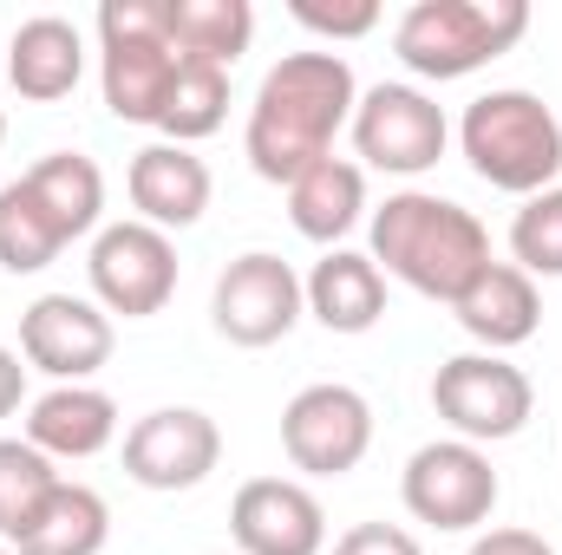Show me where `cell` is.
Here are the masks:
<instances>
[{
    "mask_svg": "<svg viewBox=\"0 0 562 555\" xmlns=\"http://www.w3.org/2000/svg\"><path fill=\"white\" fill-rule=\"evenodd\" d=\"M353 105H360V79L340 53H281L249 105V132H243L249 170L288 190L307 163L334 157V138L353 125Z\"/></svg>",
    "mask_w": 562,
    "mask_h": 555,
    "instance_id": "6da1fadb",
    "label": "cell"
},
{
    "mask_svg": "<svg viewBox=\"0 0 562 555\" xmlns=\"http://www.w3.org/2000/svg\"><path fill=\"white\" fill-rule=\"evenodd\" d=\"M367 256L380 262V275L406 281L413 294L445 301V307L497 262L491 229L438 190H393L367 216Z\"/></svg>",
    "mask_w": 562,
    "mask_h": 555,
    "instance_id": "7a4b0ae2",
    "label": "cell"
},
{
    "mask_svg": "<svg viewBox=\"0 0 562 555\" xmlns=\"http://www.w3.org/2000/svg\"><path fill=\"white\" fill-rule=\"evenodd\" d=\"M458 150H464V163L491 190L537 196V190H557V177H562V118H557V105H543L537 92L497 86V92H477L464 105Z\"/></svg>",
    "mask_w": 562,
    "mask_h": 555,
    "instance_id": "3957f363",
    "label": "cell"
},
{
    "mask_svg": "<svg viewBox=\"0 0 562 555\" xmlns=\"http://www.w3.org/2000/svg\"><path fill=\"white\" fill-rule=\"evenodd\" d=\"M530 33L524 0H413L393 26V53L413 79H471Z\"/></svg>",
    "mask_w": 562,
    "mask_h": 555,
    "instance_id": "277c9868",
    "label": "cell"
},
{
    "mask_svg": "<svg viewBox=\"0 0 562 555\" xmlns=\"http://www.w3.org/2000/svg\"><path fill=\"white\" fill-rule=\"evenodd\" d=\"M170 0H105L99 7V92L119 125H157L177 79Z\"/></svg>",
    "mask_w": 562,
    "mask_h": 555,
    "instance_id": "5b68a950",
    "label": "cell"
},
{
    "mask_svg": "<svg viewBox=\"0 0 562 555\" xmlns=\"http://www.w3.org/2000/svg\"><path fill=\"white\" fill-rule=\"evenodd\" d=\"M504 497V477L491 464L484 444H464V438H431L406 457L400 471V503L406 517L438 530V536H464V530H484L491 510Z\"/></svg>",
    "mask_w": 562,
    "mask_h": 555,
    "instance_id": "8992f818",
    "label": "cell"
},
{
    "mask_svg": "<svg viewBox=\"0 0 562 555\" xmlns=\"http://www.w3.org/2000/svg\"><path fill=\"white\" fill-rule=\"evenodd\" d=\"M347 132H353V150H360V170H386V177H425L451 150L445 105L425 86H406V79L367 86Z\"/></svg>",
    "mask_w": 562,
    "mask_h": 555,
    "instance_id": "52a82bcc",
    "label": "cell"
},
{
    "mask_svg": "<svg viewBox=\"0 0 562 555\" xmlns=\"http://www.w3.org/2000/svg\"><path fill=\"white\" fill-rule=\"evenodd\" d=\"M431 412L464 444H504L537 412V386L504 353H451L431 373Z\"/></svg>",
    "mask_w": 562,
    "mask_h": 555,
    "instance_id": "ba28073f",
    "label": "cell"
},
{
    "mask_svg": "<svg viewBox=\"0 0 562 555\" xmlns=\"http://www.w3.org/2000/svg\"><path fill=\"white\" fill-rule=\"evenodd\" d=\"M86 281H92V301H99L105 314L150 320V314H164L170 294H177V242H170L164 229L138 223V216L105 223V229L92 236Z\"/></svg>",
    "mask_w": 562,
    "mask_h": 555,
    "instance_id": "9c48e42d",
    "label": "cell"
},
{
    "mask_svg": "<svg viewBox=\"0 0 562 555\" xmlns=\"http://www.w3.org/2000/svg\"><path fill=\"white\" fill-rule=\"evenodd\" d=\"M301 314H307L301 275H294V262H281L276 249L236 256V262L216 275V294H210V327H216L229 347H249V353L288 340Z\"/></svg>",
    "mask_w": 562,
    "mask_h": 555,
    "instance_id": "30bf717a",
    "label": "cell"
},
{
    "mask_svg": "<svg viewBox=\"0 0 562 555\" xmlns=\"http://www.w3.org/2000/svg\"><path fill=\"white\" fill-rule=\"evenodd\" d=\"M281 451H288V464L301 477H347V471H360V457L373 451V406H367V393H353L340 380L301 386L281 406Z\"/></svg>",
    "mask_w": 562,
    "mask_h": 555,
    "instance_id": "8fae6325",
    "label": "cell"
},
{
    "mask_svg": "<svg viewBox=\"0 0 562 555\" xmlns=\"http://www.w3.org/2000/svg\"><path fill=\"white\" fill-rule=\"evenodd\" d=\"M112 314L92 294H40L20 314V360L53 386H92V373L112 360Z\"/></svg>",
    "mask_w": 562,
    "mask_h": 555,
    "instance_id": "7c38bea8",
    "label": "cell"
},
{
    "mask_svg": "<svg viewBox=\"0 0 562 555\" xmlns=\"http://www.w3.org/2000/svg\"><path fill=\"white\" fill-rule=\"evenodd\" d=\"M216 464H223V424L196 406H157L132 418L125 431V477L138 490H157V497L196 490Z\"/></svg>",
    "mask_w": 562,
    "mask_h": 555,
    "instance_id": "4fadbf2b",
    "label": "cell"
},
{
    "mask_svg": "<svg viewBox=\"0 0 562 555\" xmlns=\"http://www.w3.org/2000/svg\"><path fill=\"white\" fill-rule=\"evenodd\" d=\"M229 536L243 555H321L327 510L301 477H249L229 497Z\"/></svg>",
    "mask_w": 562,
    "mask_h": 555,
    "instance_id": "5bb4252c",
    "label": "cell"
},
{
    "mask_svg": "<svg viewBox=\"0 0 562 555\" xmlns=\"http://www.w3.org/2000/svg\"><path fill=\"white\" fill-rule=\"evenodd\" d=\"M125 196H132L138 223L164 229V236H177V229H196V223H203L216 183H210V163H203L190 144H164L157 138V144H144L138 157H132V170H125Z\"/></svg>",
    "mask_w": 562,
    "mask_h": 555,
    "instance_id": "9a60e30c",
    "label": "cell"
},
{
    "mask_svg": "<svg viewBox=\"0 0 562 555\" xmlns=\"http://www.w3.org/2000/svg\"><path fill=\"white\" fill-rule=\"evenodd\" d=\"M86 79V33L66 13H33L7 39V86L26 105H59Z\"/></svg>",
    "mask_w": 562,
    "mask_h": 555,
    "instance_id": "2e32d148",
    "label": "cell"
},
{
    "mask_svg": "<svg viewBox=\"0 0 562 555\" xmlns=\"http://www.w3.org/2000/svg\"><path fill=\"white\" fill-rule=\"evenodd\" d=\"M451 314H458V327L477 340V353H510V347L537 340V327H543V294H537V281L524 275L517 262H491L484 275L451 301Z\"/></svg>",
    "mask_w": 562,
    "mask_h": 555,
    "instance_id": "e0dca14e",
    "label": "cell"
},
{
    "mask_svg": "<svg viewBox=\"0 0 562 555\" xmlns=\"http://www.w3.org/2000/svg\"><path fill=\"white\" fill-rule=\"evenodd\" d=\"M26 444L53 464H86L119 444V399L105 386H53L26 406Z\"/></svg>",
    "mask_w": 562,
    "mask_h": 555,
    "instance_id": "ac0fdd59",
    "label": "cell"
},
{
    "mask_svg": "<svg viewBox=\"0 0 562 555\" xmlns=\"http://www.w3.org/2000/svg\"><path fill=\"white\" fill-rule=\"evenodd\" d=\"M301 294H307V314L327 333H373L380 314H386V275L367 249H327L301 275Z\"/></svg>",
    "mask_w": 562,
    "mask_h": 555,
    "instance_id": "d6986e66",
    "label": "cell"
},
{
    "mask_svg": "<svg viewBox=\"0 0 562 555\" xmlns=\"http://www.w3.org/2000/svg\"><path fill=\"white\" fill-rule=\"evenodd\" d=\"M360 216H367V170L353 157H321L288 183V223L321 249H347Z\"/></svg>",
    "mask_w": 562,
    "mask_h": 555,
    "instance_id": "ffe728a7",
    "label": "cell"
},
{
    "mask_svg": "<svg viewBox=\"0 0 562 555\" xmlns=\"http://www.w3.org/2000/svg\"><path fill=\"white\" fill-rule=\"evenodd\" d=\"M20 183L40 196V209L53 216V229L66 242L105 229V170L86 150H46L33 170H20Z\"/></svg>",
    "mask_w": 562,
    "mask_h": 555,
    "instance_id": "44dd1931",
    "label": "cell"
},
{
    "mask_svg": "<svg viewBox=\"0 0 562 555\" xmlns=\"http://www.w3.org/2000/svg\"><path fill=\"white\" fill-rule=\"evenodd\" d=\"M112 536V503L79 484V477H59V490L40 503V517L26 523V536L13 543V555H99Z\"/></svg>",
    "mask_w": 562,
    "mask_h": 555,
    "instance_id": "7402d4cb",
    "label": "cell"
},
{
    "mask_svg": "<svg viewBox=\"0 0 562 555\" xmlns=\"http://www.w3.org/2000/svg\"><path fill=\"white\" fill-rule=\"evenodd\" d=\"M256 39V7L249 0H170V46L177 59L203 66H236Z\"/></svg>",
    "mask_w": 562,
    "mask_h": 555,
    "instance_id": "603a6c76",
    "label": "cell"
},
{
    "mask_svg": "<svg viewBox=\"0 0 562 555\" xmlns=\"http://www.w3.org/2000/svg\"><path fill=\"white\" fill-rule=\"evenodd\" d=\"M223 118H229V72L203 66V59H183L170 92H164V112H157L164 144H203L210 132H223Z\"/></svg>",
    "mask_w": 562,
    "mask_h": 555,
    "instance_id": "cb8c5ba5",
    "label": "cell"
},
{
    "mask_svg": "<svg viewBox=\"0 0 562 555\" xmlns=\"http://www.w3.org/2000/svg\"><path fill=\"white\" fill-rule=\"evenodd\" d=\"M66 256V236L53 229V216L40 209V196L13 177L0 183V269L7 275H40Z\"/></svg>",
    "mask_w": 562,
    "mask_h": 555,
    "instance_id": "d4e9b609",
    "label": "cell"
},
{
    "mask_svg": "<svg viewBox=\"0 0 562 555\" xmlns=\"http://www.w3.org/2000/svg\"><path fill=\"white\" fill-rule=\"evenodd\" d=\"M53 490H59V464L26 438H0V543L7 550L26 536V523Z\"/></svg>",
    "mask_w": 562,
    "mask_h": 555,
    "instance_id": "484cf974",
    "label": "cell"
},
{
    "mask_svg": "<svg viewBox=\"0 0 562 555\" xmlns=\"http://www.w3.org/2000/svg\"><path fill=\"white\" fill-rule=\"evenodd\" d=\"M510 262L530 281H562V183L524 196V209L510 216Z\"/></svg>",
    "mask_w": 562,
    "mask_h": 555,
    "instance_id": "4316f807",
    "label": "cell"
},
{
    "mask_svg": "<svg viewBox=\"0 0 562 555\" xmlns=\"http://www.w3.org/2000/svg\"><path fill=\"white\" fill-rule=\"evenodd\" d=\"M288 13L307 26V33H321V39H367L373 26H380V0H288Z\"/></svg>",
    "mask_w": 562,
    "mask_h": 555,
    "instance_id": "83f0119b",
    "label": "cell"
},
{
    "mask_svg": "<svg viewBox=\"0 0 562 555\" xmlns=\"http://www.w3.org/2000/svg\"><path fill=\"white\" fill-rule=\"evenodd\" d=\"M334 555H425V543L413 530H400V523H353L334 543Z\"/></svg>",
    "mask_w": 562,
    "mask_h": 555,
    "instance_id": "f1b7e54d",
    "label": "cell"
},
{
    "mask_svg": "<svg viewBox=\"0 0 562 555\" xmlns=\"http://www.w3.org/2000/svg\"><path fill=\"white\" fill-rule=\"evenodd\" d=\"M464 555H557V543L537 530H484Z\"/></svg>",
    "mask_w": 562,
    "mask_h": 555,
    "instance_id": "f546056e",
    "label": "cell"
},
{
    "mask_svg": "<svg viewBox=\"0 0 562 555\" xmlns=\"http://www.w3.org/2000/svg\"><path fill=\"white\" fill-rule=\"evenodd\" d=\"M26 406V360L20 347H0V418H13Z\"/></svg>",
    "mask_w": 562,
    "mask_h": 555,
    "instance_id": "4dcf8cb0",
    "label": "cell"
},
{
    "mask_svg": "<svg viewBox=\"0 0 562 555\" xmlns=\"http://www.w3.org/2000/svg\"><path fill=\"white\" fill-rule=\"evenodd\" d=\"M0 79H7V39H0Z\"/></svg>",
    "mask_w": 562,
    "mask_h": 555,
    "instance_id": "1f68e13d",
    "label": "cell"
},
{
    "mask_svg": "<svg viewBox=\"0 0 562 555\" xmlns=\"http://www.w3.org/2000/svg\"><path fill=\"white\" fill-rule=\"evenodd\" d=\"M0 144H7V112H0Z\"/></svg>",
    "mask_w": 562,
    "mask_h": 555,
    "instance_id": "d6a6232c",
    "label": "cell"
},
{
    "mask_svg": "<svg viewBox=\"0 0 562 555\" xmlns=\"http://www.w3.org/2000/svg\"><path fill=\"white\" fill-rule=\"evenodd\" d=\"M0 555H13V550H7V543H0Z\"/></svg>",
    "mask_w": 562,
    "mask_h": 555,
    "instance_id": "836d02e7",
    "label": "cell"
}]
</instances>
